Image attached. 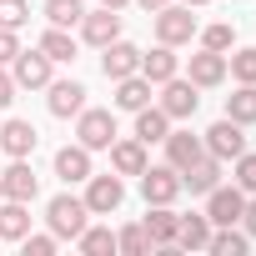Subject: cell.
I'll return each mask as SVG.
<instances>
[{"label":"cell","instance_id":"cell-1","mask_svg":"<svg viewBox=\"0 0 256 256\" xmlns=\"http://www.w3.org/2000/svg\"><path fill=\"white\" fill-rule=\"evenodd\" d=\"M86 216H90V206H86V196H56L50 206H46V221H50V231H56V241H76L80 231H86Z\"/></svg>","mask_w":256,"mask_h":256},{"label":"cell","instance_id":"cell-2","mask_svg":"<svg viewBox=\"0 0 256 256\" xmlns=\"http://www.w3.org/2000/svg\"><path fill=\"white\" fill-rule=\"evenodd\" d=\"M181 191H186V186H181V171H176V166H146V171H141V196H146V206H171Z\"/></svg>","mask_w":256,"mask_h":256},{"label":"cell","instance_id":"cell-3","mask_svg":"<svg viewBox=\"0 0 256 256\" xmlns=\"http://www.w3.org/2000/svg\"><path fill=\"white\" fill-rule=\"evenodd\" d=\"M76 141H80L86 151H110V141H116V116H110V110H80V116H76Z\"/></svg>","mask_w":256,"mask_h":256},{"label":"cell","instance_id":"cell-4","mask_svg":"<svg viewBox=\"0 0 256 256\" xmlns=\"http://www.w3.org/2000/svg\"><path fill=\"white\" fill-rule=\"evenodd\" d=\"M191 36H196L191 6H161V10H156V40H161V46H186Z\"/></svg>","mask_w":256,"mask_h":256},{"label":"cell","instance_id":"cell-5","mask_svg":"<svg viewBox=\"0 0 256 256\" xmlns=\"http://www.w3.org/2000/svg\"><path fill=\"white\" fill-rule=\"evenodd\" d=\"M201 146H206V156H216V161H236V156L246 151V136H241V126H236L231 116H221L211 131L201 136Z\"/></svg>","mask_w":256,"mask_h":256},{"label":"cell","instance_id":"cell-6","mask_svg":"<svg viewBox=\"0 0 256 256\" xmlns=\"http://www.w3.org/2000/svg\"><path fill=\"white\" fill-rule=\"evenodd\" d=\"M196 106H201L196 80H181V76L161 80V110H166L171 120H191V116H196Z\"/></svg>","mask_w":256,"mask_h":256},{"label":"cell","instance_id":"cell-7","mask_svg":"<svg viewBox=\"0 0 256 256\" xmlns=\"http://www.w3.org/2000/svg\"><path fill=\"white\" fill-rule=\"evenodd\" d=\"M120 201H126L120 176H86V206H90V216H110Z\"/></svg>","mask_w":256,"mask_h":256},{"label":"cell","instance_id":"cell-8","mask_svg":"<svg viewBox=\"0 0 256 256\" xmlns=\"http://www.w3.org/2000/svg\"><path fill=\"white\" fill-rule=\"evenodd\" d=\"M241 206H246V191L241 186H211L206 191V216L216 226H236L241 221Z\"/></svg>","mask_w":256,"mask_h":256},{"label":"cell","instance_id":"cell-9","mask_svg":"<svg viewBox=\"0 0 256 256\" xmlns=\"http://www.w3.org/2000/svg\"><path fill=\"white\" fill-rule=\"evenodd\" d=\"M10 66H16V70H10V76H16V86H26V90L50 86V56H46L40 46H36V50H20Z\"/></svg>","mask_w":256,"mask_h":256},{"label":"cell","instance_id":"cell-10","mask_svg":"<svg viewBox=\"0 0 256 256\" xmlns=\"http://www.w3.org/2000/svg\"><path fill=\"white\" fill-rule=\"evenodd\" d=\"M100 50H106V56H100L106 80H126V76L141 70V50H136L131 40H110V46H100Z\"/></svg>","mask_w":256,"mask_h":256},{"label":"cell","instance_id":"cell-11","mask_svg":"<svg viewBox=\"0 0 256 256\" xmlns=\"http://www.w3.org/2000/svg\"><path fill=\"white\" fill-rule=\"evenodd\" d=\"M80 36H86V46H110V40H120V16L116 10H86L80 16Z\"/></svg>","mask_w":256,"mask_h":256},{"label":"cell","instance_id":"cell-12","mask_svg":"<svg viewBox=\"0 0 256 256\" xmlns=\"http://www.w3.org/2000/svg\"><path fill=\"white\" fill-rule=\"evenodd\" d=\"M46 106H50V116L70 120V116H80V110H86V86H80V80H50Z\"/></svg>","mask_w":256,"mask_h":256},{"label":"cell","instance_id":"cell-13","mask_svg":"<svg viewBox=\"0 0 256 256\" xmlns=\"http://www.w3.org/2000/svg\"><path fill=\"white\" fill-rule=\"evenodd\" d=\"M0 186H6V201H36V191H40V181H36V171L26 166V156L10 161V171L0 176Z\"/></svg>","mask_w":256,"mask_h":256},{"label":"cell","instance_id":"cell-14","mask_svg":"<svg viewBox=\"0 0 256 256\" xmlns=\"http://www.w3.org/2000/svg\"><path fill=\"white\" fill-rule=\"evenodd\" d=\"M201 156H206L201 136H191V131H166V166L186 171V166H191V161H201Z\"/></svg>","mask_w":256,"mask_h":256},{"label":"cell","instance_id":"cell-15","mask_svg":"<svg viewBox=\"0 0 256 256\" xmlns=\"http://www.w3.org/2000/svg\"><path fill=\"white\" fill-rule=\"evenodd\" d=\"M36 141H40V136H36L30 120H6V126H0V151H6L10 161H16V156H30Z\"/></svg>","mask_w":256,"mask_h":256},{"label":"cell","instance_id":"cell-16","mask_svg":"<svg viewBox=\"0 0 256 256\" xmlns=\"http://www.w3.org/2000/svg\"><path fill=\"white\" fill-rule=\"evenodd\" d=\"M181 70V56H176V46H156L151 56L141 50V76L151 80V86H161V80H171Z\"/></svg>","mask_w":256,"mask_h":256},{"label":"cell","instance_id":"cell-17","mask_svg":"<svg viewBox=\"0 0 256 256\" xmlns=\"http://www.w3.org/2000/svg\"><path fill=\"white\" fill-rule=\"evenodd\" d=\"M56 176L66 181V186H76V181H86L90 176V151L76 141V146H60L56 151Z\"/></svg>","mask_w":256,"mask_h":256},{"label":"cell","instance_id":"cell-18","mask_svg":"<svg viewBox=\"0 0 256 256\" xmlns=\"http://www.w3.org/2000/svg\"><path fill=\"white\" fill-rule=\"evenodd\" d=\"M191 80H196V90H206V86H221V80H226V56L201 46V56H191Z\"/></svg>","mask_w":256,"mask_h":256},{"label":"cell","instance_id":"cell-19","mask_svg":"<svg viewBox=\"0 0 256 256\" xmlns=\"http://www.w3.org/2000/svg\"><path fill=\"white\" fill-rule=\"evenodd\" d=\"M181 186H186V191H196V196H206L211 186H221V161H216V156L191 161V166L181 171Z\"/></svg>","mask_w":256,"mask_h":256},{"label":"cell","instance_id":"cell-20","mask_svg":"<svg viewBox=\"0 0 256 256\" xmlns=\"http://www.w3.org/2000/svg\"><path fill=\"white\" fill-rule=\"evenodd\" d=\"M141 226H146L151 246H166V251H171V246H176V226H181V216H176L171 206H151V216H146Z\"/></svg>","mask_w":256,"mask_h":256},{"label":"cell","instance_id":"cell-21","mask_svg":"<svg viewBox=\"0 0 256 256\" xmlns=\"http://www.w3.org/2000/svg\"><path fill=\"white\" fill-rule=\"evenodd\" d=\"M166 131H171V116H166L161 106H141V110H136V141H141V146L166 141Z\"/></svg>","mask_w":256,"mask_h":256},{"label":"cell","instance_id":"cell-22","mask_svg":"<svg viewBox=\"0 0 256 256\" xmlns=\"http://www.w3.org/2000/svg\"><path fill=\"white\" fill-rule=\"evenodd\" d=\"M110 166L120 176H141L146 171V146L131 136V141H110Z\"/></svg>","mask_w":256,"mask_h":256},{"label":"cell","instance_id":"cell-23","mask_svg":"<svg viewBox=\"0 0 256 256\" xmlns=\"http://www.w3.org/2000/svg\"><path fill=\"white\" fill-rule=\"evenodd\" d=\"M116 106L120 110H141V106H151V80L136 70V76H126V80H116Z\"/></svg>","mask_w":256,"mask_h":256},{"label":"cell","instance_id":"cell-24","mask_svg":"<svg viewBox=\"0 0 256 256\" xmlns=\"http://www.w3.org/2000/svg\"><path fill=\"white\" fill-rule=\"evenodd\" d=\"M30 231V201H0V236L20 241Z\"/></svg>","mask_w":256,"mask_h":256},{"label":"cell","instance_id":"cell-25","mask_svg":"<svg viewBox=\"0 0 256 256\" xmlns=\"http://www.w3.org/2000/svg\"><path fill=\"white\" fill-rule=\"evenodd\" d=\"M206 241H211V216H181L176 246L181 251H206Z\"/></svg>","mask_w":256,"mask_h":256},{"label":"cell","instance_id":"cell-26","mask_svg":"<svg viewBox=\"0 0 256 256\" xmlns=\"http://www.w3.org/2000/svg\"><path fill=\"white\" fill-rule=\"evenodd\" d=\"M246 246H251V236H246V231H231V226L211 231V241H206V251H211V256H241Z\"/></svg>","mask_w":256,"mask_h":256},{"label":"cell","instance_id":"cell-27","mask_svg":"<svg viewBox=\"0 0 256 256\" xmlns=\"http://www.w3.org/2000/svg\"><path fill=\"white\" fill-rule=\"evenodd\" d=\"M226 116L236 126H256V86H241L236 96H226Z\"/></svg>","mask_w":256,"mask_h":256},{"label":"cell","instance_id":"cell-28","mask_svg":"<svg viewBox=\"0 0 256 256\" xmlns=\"http://www.w3.org/2000/svg\"><path fill=\"white\" fill-rule=\"evenodd\" d=\"M40 50L50 56V66H60V60H76V40H70L60 26H50V30L40 36Z\"/></svg>","mask_w":256,"mask_h":256},{"label":"cell","instance_id":"cell-29","mask_svg":"<svg viewBox=\"0 0 256 256\" xmlns=\"http://www.w3.org/2000/svg\"><path fill=\"white\" fill-rule=\"evenodd\" d=\"M80 16H86L80 0H46V20H50V26H60V30L80 26Z\"/></svg>","mask_w":256,"mask_h":256},{"label":"cell","instance_id":"cell-30","mask_svg":"<svg viewBox=\"0 0 256 256\" xmlns=\"http://www.w3.org/2000/svg\"><path fill=\"white\" fill-rule=\"evenodd\" d=\"M226 70H231L241 86H256V46H246V50L226 56Z\"/></svg>","mask_w":256,"mask_h":256},{"label":"cell","instance_id":"cell-31","mask_svg":"<svg viewBox=\"0 0 256 256\" xmlns=\"http://www.w3.org/2000/svg\"><path fill=\"white\" fill-rule=\"evenodd\" d=\"M116 251H126V256H146V251H151V236H146V226H126V231L116 236Z\"/></svg>","mask_w":256,"mask_h":256},{"label":"cell","instance_id":"cell-32","mask_svg":"<svg viewBox=\"0 0 256 256\" xmlns=\"http://www.w3.org/2000/svg\"><path fill=\"white\" fill-rule=\"evenodd\" d=\"M201 46H206V50H221V56H226V50L236 46V30H231L226 20H216V26H206V30H201Z\"/></svg>","mask_w":256,"mask_h":256},{"label":"cell","instance_id":"cell-33","mask_svg":"<svg viewBox=\"0 0 256 256\" xmlns=\"http://www.w3.org/2000/svg\"><path fill=\"white\" fill-rule=\"evenodd\" d=\"M76 241H80V251H86V256H106V251H116V236H110V231H100V226L80 231Z\"/></svg>","mask_w":256,"mask_h":256},{"label":"cell","instance_id":"cell-34","mask_svg":"<svg viewBox=\"0 0 256 256\" xmlns=\"http://www.w3.org/2000/svg\"><path fill=\"white\" fill-rule=\"evenodd\" d=\"M30 20V6H26V0H0V26H6V30H20Z\"/></svg>","mask_w":256,"mask_h":256},{"label":"cell","instance_id":"cell-35","mask_svg":"<svg viewBox=\"0 0 256 256\" xmlns=\"http://www.w3.org/2000/svg\"><path fill=\"white\" fill-rule=\"evenodd\" d=\"M236 186L246 196H256V151H241L236 156Z\"/></svg>","mask_w":256,"mask_h":256},{"label":"cell","instance_id":"cell-36","mask_svg":"<svg viewBox=\"0 0 256 256\" xmlns=\"http://www.w3.org/2000/svg\"><path fill=\"white\" fill-rule=\"evenodd\" d=\"M20 241H26V256H50V251H56V231H50V236H30V231H26Z\"/></svg>","mask_w":256,"mask_h":256},{"label":"cell","instance_id":"cell-37","mask_svg":"<svg viewBox=\"0 0 256 256\" xmlns=\"http://www.w3.org/2000/svg\"><path fill=\"white\" fill-rule=\"evenodd\" d=\"M20 56V40H16V30H6V26H0V66H10Z\"/></svg>","mask_w":256,"mask_h":256},{"label":"cell","instance_id":"cell-38","mask_svg":"<svg viewBox=\"0 0 256 256\" xmlns=\"http://www.w3.org/2000/svg\"><path fill=\"white\" fill-rule=\"evenodd\" d=\"M16 90H20V86H16V76H6V66H0V110L16 100Z\"/></svg>","mask_w":256,"mask_h":256},{"label":"cell","instance_id":"cell-39","mask_svg":"<svg viewBox=\"0 0 256 256\" xmlns=\"http://www.w3.org/2000/svg\"><path fill=\"white\" fill-rule=\"evenodd\" d=\"M241 226H246V236L256 241V196H251V201L241 206Z\"/></svg>","mask_w":256,"mask_h":256},{"label":"cell","instance_id":"cell-40","mask_svg":"<svg viewBox=\"0 0 256 256\" xmlns=\"http://www.w3.org/2000/svg\"><path fill=\"white\" fill-rule=\"evenodd\" d=\"M141 6H146V10H151V16H156V10H161V6H171V0H141Z\"/></svg>","mask_w":256,"mask_h":256},{"label":"cell","instance_id":"cell-41","mask_svg":"<svg viewBox=\"0 0 256 256\" xmlns=\"http://www.w3.org/2000/svg\"><path fill=\"white\" fill-rule=\"evenodd\" d=\"M100 6H106V10H120V6H131V0H100Z\"/></svg>","mask_w":256,"mask_h":256},{"label":"cell","instance_id":"cell-42","mask_svg":"<svg viewBox=\"0 0 256 256\" xmlns=\"http://www.w3.org/2000/svg\"><path fill=\"white\" fill-rule=\"evenodd\" d=\"M186 6H206V0H186Z\"/></svg>","mask_w":256,"mask_h":256},{"label":"cell","instance_id":"cell-43","mask_svg":"<svg viewBox=\"0 0 256 256\" xmlns=\"http://www.w3.org/2000/svg\"><path fill=\"white\" fill-rule=\"evenodd\" d=\"M0 201H6V186H0Z\"/></svg>","mask_w":256,"mask_h":256}]
</instances>
